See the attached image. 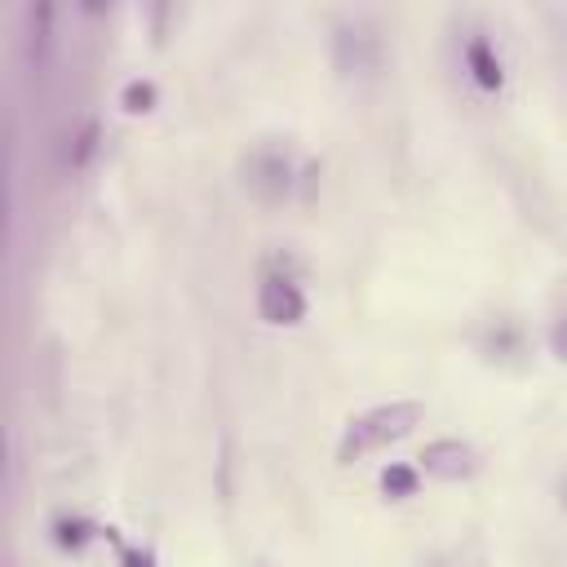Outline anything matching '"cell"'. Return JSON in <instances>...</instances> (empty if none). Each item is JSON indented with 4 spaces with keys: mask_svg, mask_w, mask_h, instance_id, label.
<instances>
[{
    "mask_svg": "<svg viewBox=\"0 0 567 567\" xmlns=\"http://www.w3.org/2000/svg\"><path fill=\"white\" fill-rule=\"evenodd\" d=\"M465 62H470V71H474V80H478L483 89H501V62H496V53H492L487 40H470Z\"/></svg>",
    "mask_w": 567,
    "mask_h": 567,
    "instance_id": "8992f818",
    "label": "cell"
},
{
    "mask_svg": "<svg viewBox=\"0 0 567 567\" xmlns=\"http://www.w3.org/2000/svg\"><path fill=\"white\" fill-rule=\"evenodd\" d=\"M244 182L252 190H261V195H266V182H270V195H284L288 190V159L284 155H252Z\"/></svg>",
    "mask_w": 567,
    "mask_h": 567,
    "instance_id": "5b68a950",
    "label": "cell"
},
{
    "mask_svg": "<svg viewBox=\"0 0 567 567\" xmlns=\"http://www.w3.org/2000/svg\"><path fill=\"white\" fill-rule=\"evenodd\" d=\"M124 102H128V111H151L155 89H151V84H128V89H124Z\"/></svg>",
    "mask_w": 567,
    "mask_h": 567,
    "instance_id": "ba28073f",
    "label": "cell"
},
{
    "mask_svg": "<svg viewBox=\"0 0 567 567\" xmlns=\"http://www.w3.org/2000/svg\"><path fill=\"white\" fill-rule=\"evenodd\" d=\"M128 567H151V558L146 554H128Z\"/></svg>",
    "mask_w": 567,
    "mask_h": 567,
    "instance_id": "30bf717a",
    "label": "cell"
},
{
    "mask_svg": "<svg viewBox=\"0 0 567 567\" xmlns=\"http://www.w3.org/2000/svg\"><path fill=\"white\" fill-rule=\"evenodd\" d=\"M332 62L341 75H368L377 62H381V49H377V35L359 31V27H341L337 40H332Z\"/></svg>",
    "mask_w": 567,
    "mask_h": 567,
    "instance_id": "277c9868",
    "label": "cell"
},
{
    "mask_svg": "<svg viewBox=\"0 0 567 567\" xmlns=\"http://www.w3.org/2000/svg\"><path fill=\"white\" fill-rule=\"evenodd\" d=\"M257 315L275 328H292L306 319V297L288 275H266L257 288Z\"/></svg>",
    "mask_w": 567,
    "mask_h": 567,
    "instance_id": "3957f363",
    "label": "cell"
},
{
    "mask_svg": "<svg viewBox=\"0 0 567 567\" xmlns=\"http://www.w3.org/2000/svg\"><path fill=\"white\" fill-rule=\"evenodd\" d=\"M416 461H421V470L430 478H443V483H465V478H474L483 470V456L461 439H434V443L421 447Z\"/></svg>",
    "mask_w": 567,
    "mask_h": 567,
    "instance_id": "7a4b0ae2",
    "label": "cell"
},
{
    "mask_svg": "<svg viewBox=\"0 0 567 567\" xmlns=\"http://www.w3.org/2000/svg\"><path fill=\"white\" fill-rule=\"evenodd\" d=\"M381 492L394 496V501H399V496H412V492H416V470H412V465H385V470H381Z\"/></svg>",
    "mask_w": 567,
    "mask_h": 567,
    "instance_id": "52a82bcc",
    "label": "cell"
},
{
    "mask_svg": "<svg viewBox=\"0 0 567 567\" xmlns=\"http://www.w3.org/2000/svg\"><path fill=\"white\" fill-rule=\"evenodd\" d=\"M563 505H567V492H563Z\"/></svg>",
    "mask_w": 567,
    "mask_h": 567,
    "instance_id": "8fae6325",
    "label": "cell"
},
{
    "mask_svg": "<svg viewBox=\"0 0 567 567\" xmlns=\"http://www.w3.org/2000/svg\"><path fill=\"white\" fill-rule=\"evenodd\" d=\"M421 416H425V408L416 399L377 403V408L350 416L346 430H341V443H337V461L350 465V461H359V456H368L385 443H399L403 434H412V425H421Z\"/></svg>",
    "mask_w": 567,
    "mask_h": 567,
    "instance_id": "6da1fadb",
    "label": "cell"
},
{
    "mask_svg": "<svg viewBox=\"0 0 567 567\" xmlns=\"http://www.w3.org/2000/svg\"><path fill=\"white\" fill-rule=\"evenodd\" d=\"M549 350L567 363V310H563V315L554 319V328H549Z\"/></svg>",
    "mask_w": 567,
    "mask_h": 567,
    "instance_id": "9c48e42d",
    "label": "cell"
}]
</instances>
